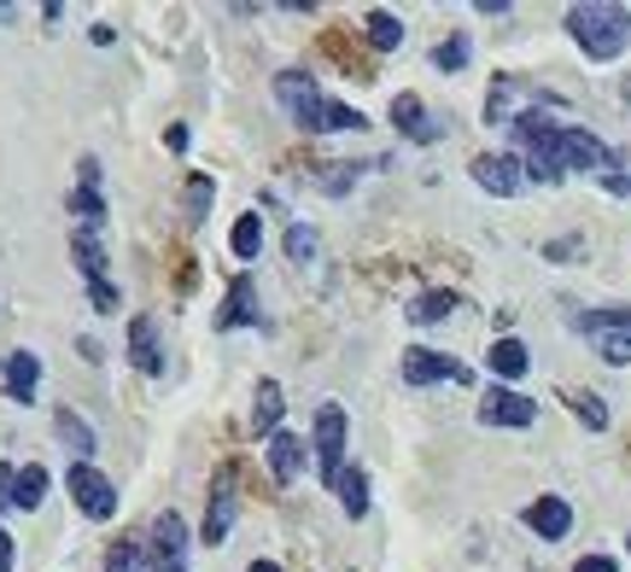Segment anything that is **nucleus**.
<instances>
[{
	"instance_id": "nucleus-26",
	"label": "nucleus",
	"mask_w": 631,
	"mask_h": 572,
	"mask_svg": "<svg viewBox=\"0 0 631 572\" xmlns=\"http://www.w3.org/2000/svg\"><path fill=\"white\" fill-rule=\"evenodd\" d=\"M42 497H48V467H18V485H12V502L18 508H42Z\"/></svg>"
},
{
	"instance_id": "nucleus-40",
	"label": "nucleus",
	"mask_w": 631,
	"mask_h": 572,
	"mask_svg": "<svg viewBox=\"0 0 631 572\" xmlns=\"http://www.w3.org/2000/svg\"><path fill=\"white\" fill-rule=\"evenodd\" d=\"M574 572H620V566H614V561H608V555H585V561H579Z\"/></svg>"
},
{
	"instance_id": "nucleus-4",
	"label": "nucleus",
	"mask_w": 631,
	"mask_h": 572,
	"mask_svg": "<svg viewBox=\"0 0 631 572\" xmlns=\"http://www.w3.org/2000/svg\"><path fill=\"white\" fill-rule=\"evenodd\" d=\"M234 515H240V467H217V479H211V508H206V526H199V543H229V531H234Z\"/></svg>"
},
{
	"instance_id": "nucleus-13",
	"label": "nucleus",
	"mask_w": 631,
	"mask_h": 572,
	"mask_svg": "<svg viewBox=\"0 0 631 572\" xmlns=\"http://www.w3.org/2000/svg\"><path fill=\"white\" fill-rule=\"evenodd\" d=\"M322 53L339 59V71L351 76V82H375V59L351 41V30H328V35H322Z\"/></svg>"
},
{
	"instance_id": "nucleus-22",
	"label": "nucleus",
	"mask_w": 631,
	"mask_h": 572,
	"mask_svg": "<svg viewBox=\"0 0 631 572\" xmlns=\"http://www.w3.org/2000/svg\"><path fill=\"white\" fill-rule=\"evenodd\" d=\"M515 99H520V76H497L492 94H485V123H515Z\"/></svg>"
},
{
	"instance_id": "nucleus-31",
	"label": "nucleus",
	"mask_w": 631,
	"mask_h": 572,
	"mask_svg": "<svg viewBox=\"0 0 631 572\" xmlns=\"http://www.w3.org/2000/svg\"><path fill=\"white\" fill-rule=\"evenodd\" d=\"M65 204L83 216V229H99V222H106V199H99V188H76Z\"/></svg>"
},
{
	"instance_id": "nucleus-38",
	"label": "nucleus",
	"mask_w": 631,
	"mask_h": 572,
	"mask_svg": "<svg viewBox=\"0 0 631 572\" xmlns=\"http://www.w3.org/2000/svg\"><path fill=\"white\" fill-rule=\"evenodd\" d=\"M12 485H18V467L0 462V508H12Z\"/></svg>"
},
{
	"instance_id": "nucleus-21",
	"label": "nucleus",
	"mask_w": 631,
	"mask_h": 572,
	"mask_svg": "<svg viewBox=\"0 0 631 572\" xmlns=\"http://www.w3.org/2000/svg\"><path fill=\"white\" fill-rule=\"evenodd\" d=\"M485 362H492V374H497L503 385H515V380L526 374V368H533V357H526V345H520V339H497Z\"/></svg>"
},
{
	"instance_id": "nucleus-43",
	"label": "nucleus",
	"mask_w": 631,
	"mask_h": 572,
	"mask_svg": "<svg viewBox=\"0 0 631 572\" xmlns=\"http://www.w3.org/2000/svg\"><path fill=\"white\" fill-rule=\"evenodd\" d=\"M246 572H281V566H275V561H252Z\"/></svg>"
},
{
	"instance_id": "nucleus-15",
	"label": "nucleus",
	"mask_w": 631,
	"mask_h": 572,
	"mask_svg": "<svg viewBox=\"0 0 631 572\" xmlns=\"http://www.w3.org/2000/svg\"><path fill=\"white\" fill-rule=\"evenodd\" d=\"M129 362L140 368V374H165V351H158L153 316H135V321H129Z\"/></svg>"
},
{
	"instance_id": "nucleus-29",
	"label": "nucleus",
	"mask_w": 631,
	"mask_h": 572,
	"mask_svg": "<svg viewBox=\"0 0 631 572\" xmlns=\"http://www.w3.org/2000/svg\"><path fill=\"white\" fill-rule=\"evenodd\" d=\"M456 293H421L416 304H410V321H444V316H451L456 310Z\"/></svg>"
},
{
	"instance_id": "nucleus-2",
	"label": "nucleus",
	"mask_w": 631,
	"mask_h": 572,
	"mask_svg": "<svg viewBox=\"0 0 631 572\" xmlns=\"http://www.w3.org/2000/svg\"><path fill=\"white\" fill-rule=\"evenodd\" d=\"M567 35H574L597 65H608V59H620L625 41H631V12L614 7V0H590V7L567 12Z\"/></svg>"
},
{
	"instance_id": "nucleus-9",
	"label": "nucleus",
	"mask_w": 631,
	"mask_h": 572,
	"mask_svg": "<svg viewBox=\"0 0 631 572\" xmlns=\"http://www.w3.org/2000/svg\"><path fill=\"white\" fill-rule=\"evenodd\" d=\"M538 421V403L515 392V385H492L480 398V426H533Z\"/></svg>"
},
{
	"instance_id": "nucleus-7",
	"label": "nucleus",
	"mask_w": 631,
	"mask_h": 572,
	"mask_svg": "<svg viewBox=\"0 0 631 572\" xmlns=\"http://www.w3.org/2000/svg\"><path fill=\"white\" fill-rule=\"evenodd\" d=\"M556 158H561V170H590V176H608V163H620L614 147H602L590 129H556Z\"/></svg>"
},
{
	"instance_id": "nucleus-37",
	"label": "nucleus",
	"mask_w": 631,
	"mask_h": 572,
	"mask_svg": "<svg viewBox=\"0 0 631 572\" xmlns=\"http://www.w3.org/2000/svg\"><path fill=\"white\" fill-rule=\"evenodd\" d=\"M602 181V193H614V199H631V176H614V170H608V176H597Z\"/></svg>"
},
{
	"instance_id": "nucleus-17",
	"label": "nucleus",
	"mask_w": 631,
	"mask_h": 572,
	"mask_svg": "<svg viewBox=\"0 0 631 572\" xmlns=\"http://www.w3.org/2000/svg\"><path fill=\"white\" fill-rule=\"evenodd\" d=\"M270 474H275V485H293L304 474V438L298 433H275L270 438Z\"/></svg>"
},
{
	"instance_id": "nucleus-23",
	"label": "nucleus",
	"mask_w": 631,
	"mask_h": 572,
	"mask_svg": "<svg viewBox=\"0 0 631 572\" xmlns=\"http://www.w3.org/2000/svg\"><path fill=\"white\" fill-rule=\"evenodd\" d=\"M334 490H339V502H345V515H351V520L369 515V474H362V467H345Z\"/></svg>"
},
{
	"instance_id": "nucleus-24",
	"label": "nucleus",
	"mask_w": 631,
	"mask_h": 572,
	"mask_svg": "<svg viewBox=\"0 0 631 572\" xmlns=\"http://www.w3.org/2000/svg\"><path fill=\"white\" fill-rule=\"evenodd\" d=\"M362 35H369V47L375 53H392V47H403V24H398V18L392 12H369V18H362Z\"/></svg>"
},
{
	"instance_id": "nucleus-20",
	"label": "nucleus",
	"mask_w": 631,
	"mask_h": 572,
	"mask_svg": "<svg viewBox=\"0 0 631 572\" xmlns=\"http://www.w3.org/2000/svg\"><path fill=\"white\" fill-rule=\"evenodd\" d=\"M53 433L65 438V449H71L76 462H88L94 449H99V438H94V426H88L83 415H76V409H59V415H53Z\"/></svg>"
},
{
	"instance_id": "nucleus-8",
	"label": "nucleus",
	"mask_w": 631,
	"mask_h": 572,
	"mask_svg": "<svg viewBox=\"0 0 631 572\" xmlns=\"http://www.w3.org/2000/svg\"><path fill=\"white\" fill-rule=\"evenodd\" d=\"M147 566L153 572H188V520L176 515H158L153 520V543H147Z\"/></svg>"
},
{
	"instance_id": "nucleus-44",
	"label": "nucleus",
	"mask_w": 631,
	"mask_h": 572,
	"mask_svg": "<svg viewBox=\"0 0 631 572\" xmlns=\"http://www.w3.org/2000/svg\"><path fill=\"white\" fill-rule=\"evenodd\" d=\"M625 549H631V538H625Z\"/></svg>"
},
{
	"instance_id": "nucleus-10",
	"label": "nucleus",
	"mask_w": 631,
	"mask_h": 572,
	"mask_svg": "<svg viewBox=\"0 0 631 572\" xmlns=\"http://www.w3.org/2000/svg\"><path fill=\"white\" fill-rule=\"evenodd\" d=\"M439 380L467 385L474 374H467L456 357H444V351H403V385H439Z\"/></svg>"
},
{
	"instance_id": "nucleus-34",
	"label": "nucleus",
	"mask_w": 631,
	"mask_h": 572,
	"mask_svg": "<svg viewBox=\"0 0 631 572\" xmlns=\"http://www.w3.org/2000/svg\"><path fill=\"white\" fill-rule=\"evenodd\" d=\"M287 257H293V263H311V257H316V229L293 222V229H287Z\"/></svg>"
},
{
	"instance_id": "nucleus-36",
	"label": "nucleus",
	"mask_w": 631,
	"mask_h": 572,
	"mask_svg": "<svg viewBox=\"0 0 631 572\" xmlns=\"http://www.w3.org/2000/svg\"><path fill=\"white\" fill-rule=\"evenodd\" d=\"M88 304H94L99 316H112L124 298H117V286H112V280H88Z\"/></svg>"
},
{
	"instance_id": "nucleus-5",
	"label": "nucleus",
	"mask_w": 631,
	"mask_h": 572,
	"mask_svg": "<svg viewBox=\"0 0 631 572\" xmlns=\"http://www.w3.org/2000/svg\"><path fill=\"white\" fill-rule=\"evenodd\" d=\"M65 490H71V502L83 508L88 520H112V515H117V485L99 474V467H88V462H71Z\"/></svg>"
},
{
	"instance_id": "nucleus-35",
	"label": "nucleus",
	"mask_w": 631,
	"mask_h": 572,
	"mask_svg": "<svg viewBox=\"0 0 631 572\" xmlns=\"http://www.w3.org/2000/svg\"><path fill=\"white\" fill-rule=\"evenodd\" d=\"M579 252H585V240H579V234L549 240V245H544V257H549V263H579Z\"/></svg>"
},
{
	"instance_id": "nucleus-19",
	"label": "nucleus",
	"mask_w": 631,
	"mask_h": 572,
	"mask_svg": "<svg viewBox=\"0 0 631 572\" xmlns=\"http://www.w3.org/2000/svg\"><path fill=\"white\" fill-rule=\"evenodd\" d=\"M240 321H252V327H263V310H257V293H252V280L240 275L234 286H229V310L217 316V333H229V327H240Z\"/></svg>"
},
{
	"instance_id": "nucleus-39",
	"label": "nucleus",
	"mask_w": 631,
	"mask_h": 572,
	"mask_svg": "<svg viewBox=\"0 0 631 572\" xmlns=\"http://www.w3.org/2000/svg\"><path fill=\"white\" fill-rule=\"evenodd\" d=\"M165 147L170 152H188V129H181V123H170V129H165Z\"/></svg>"
},
{
	"instance_id": "nucleus-28",
	"label": "nucleus",
	"mask_w": 631,
	"mask_h": 572,
	"mask_svg": "<svg viewBox=\"0 0 631 572\" xmlns=\"http://www.w3.org/2000/svg\"><path fill=\"white\" fill-rule=\"evenodd\" d=\"M229 245H234V257H257V245H263V216H257V211L240 216L234 234H229Z\"/></svg>"
},
{
	"instance_id": "nucleus-3",
	"label": "nucleus",
	"mask_w": 631,
	"mask_h": 572,
	"mask_svg": "<svg viewBox=\"0 0 631 572\" xmlns=\"http://www.w3.org/2000/svg\"><path fill=\"white\" fill-rule=\"evenodd\" d=\"M574 327L585 339H597V357L625 368L631 362V310L625 304H608V310H574Z\"/></svg>"
},
{
	"instance_id": "nucleus-12",
	"label": "nucleus",
	"mask_w": 631,
	"mask_h": 572,
	"mask_svg": "<svg viewBox=\"0 0 631 572\" xmlns=\"http://www.w3.org/2000/svg\"><path fill=\"white\" fill-rule=\"evenodd\" d=\"M474 181H480V188L485 193H497V199H508V193H520V163L515 158H508V152H480L474 158Z\"/></svg>"
},
{
	"instance_id": "nucleus-42",
	"label": "nucleus",
	"mask_w": 631,
	"mask_h": 572,
	"mask_svg": "<svg viewBox=\"0 0 631 572\" xmlns=\"http://www.w3.org/2000/svg\"><path fill=\"white\" fill-rule=\"evenodd\" d=\"M12 18H18V7H7V0H0V24H12Z\"/></svg>"
},
{
	"instance_id": "nucleus-25",
	"label": "nucleus",
	"mask_w": 631,
	"mask_h": 572,
	"mask_svg": "<svg viewBox=\"0 0 631 572\" xmlns=\"http://www.w3.org/2000/svg\"><path fill=\"white\" fill-rule=\"evenodd\" d=\"M71 252H76V263H83L88 280H106V245H99L94 229H76V234H71Z\"/></svg>"
},
{
	"instance_id": "nucleus-1",
	"label": "nucleus",
	"mask_w": 631,
	"mask_h": 572,
	"mask_svg": "<svg viewBox=\"0 0 631 572\" xmlns=\"http://www.w3.org/2000/svg\"><path fill=\"white\" fill-rule=\"evenodd\" d=\"M275 99L293 112L298 129H311V135H328V129H362V117H357L351 106H339V99L322 94L311 71H281V76H275Z\"/></svg>"
},
{
	"instance_id": "nucleus-27",
	"label": "nucleus",
	"mask_w": 631,
	"mask_h": 572,
	"mask_svg": "<svg viewBox=\"0 0 631 572\" xmlns=\"http://www.w3.org/2000/svg\"><path fill=\"white\" fill-rule=\"evenodd\" d=\"M106 572H153V566H147V549H140L135 538H117V543L106 549Z\"/></svg>"
},
{
	"instance_id": "nucleus-33",
	"label": "nucleus",
	"mask_w": 631,
	"mask_h": 572,
	"mask_svg": "<svg viewBox=\"0 0 631 572\" xmlns=\"http://www.w3.org/2000/svg\"><path fill=\"white\" fill-rule=\"evenodd\" d=\"M211 199H217V181H211V176H193V181H188V216L199 222V216L211 211Z\"/></svg>"
},
{
	"instance_id": "nucleus-14",
	"label": "nucleus",
	"mask_w": 631,
	"mask_h": 572,
	"mask_svg": "<svg viewBox=\"0 0 631 572\" xmlns=\"http://www.w3.org/2000/svg\"><path fill=\"white\" fill-rule=\"evenodd\" d=\"M526 526H533L544 543H556V538L574 531V508H567L561 497H538V502H526Z\"/></svg>"
},
{
	"instance_id": "nucleus-11",
	"label": "nucleus",
	"mask_w": 631,
	"mask_h": 572,
	"mask_svg": "<svg viewBox=\"0 0 631 572\" xmlns=\"http://www.w3.org/2000/svg\"><path fill=\"white\" fill-rule=\"evenodd\" d=\"M392 123H398L403 140H416V147H433V140L444 135V123L427 112L421 94H398V99H392Z\"/></svg>"
},
{
	"instance_id": "nucleus-30",
	"label": "nucleus",
	"mask_w": 631,
	"mask_h": 572,
	"mask_svg": "<svg viewBox=\"0 0 631 572\" xmlns=\"http://www.w3.org/2000/svg\"><path fill=\"white\" fill-rule=\"evenodd\" d=\"M467 53H474V41H467V35H444L439 47H433V65H439L444 76H451V71H462V65H467Z\"/></svg>"
},
{
	"instance_id": "nucleus-18",
	"label": "nucleus",
	"mask_w": 631,
	"mask_h": 572,
	"mask_svg": "<svg viewBox=\"0 0 631 572\" xmlns=\"http://www.w3.org/2000/svg\"><path fill=\"white\" fill-rule=\"evenodd\" d=\"M281 415H287V398H281L275 380H263L257 385V403H252V433L257 438H275L281 433Z\"/></svg>"
},
{
	"instance_id": "nucleus-41",
	"label": "nucleus",
	"mask_w": 631,
	"mask_h": 572,
	"mask_svg": "<svg viewBox=\"0 0 631 572\" xmlns=\"http://www.w3.org/2000/svg\"><path fill=\"white\" fill-rule=\"evenodd\" d=\"M0 572H12V538L0 531Z\"/></svg>"
},
{
	"instance_id": "nucleus-32",
	"label": "nucleus",
	"mask_w": 631,
	"mask_h": 572,
	"mask_svg": "<svg viewBox=\"0 0 631 572\" xmlns=\"http://www.w3.org/2000/svg\"><path fill=\"white\" fill-rule=\"evenodd\" d=\"M567 403H574V415L590 426V433H602V426H608V403L597 392H567Z\"/></svg>"
},
{
	"instance_id": "nucleus-16",
	"label": "nucleus",
	"mask_w": 631,
	"mask_h": 572,
	"mask_svg": "<svg viewBox=\"0 0 631 572\" xmlns=\"http://www.w3.org/2000/svg\"><path fill=\"white\" fill-rule=\"evenodd\" d=\"M0 374H7V398L12 403H30L35 385H42V362H35V351H12Z\"/></svg>"
},
{
	"instance_id": "nucleus-6",
	"label": "nucleus",
	"mask_w": 631,
	"mask_h": 572,
	"mask_svg": "<svg viewBox=\"0 0 631 572\" xmlns=\"http://www.w3.org/2000/svg\"><path fill=\"white\" fill-rule=\"evenodd\" d=\"M316 467H322V485H328V490L345 474V409L339 403L316 409Z\"/></svg>"
}]
</instances>
